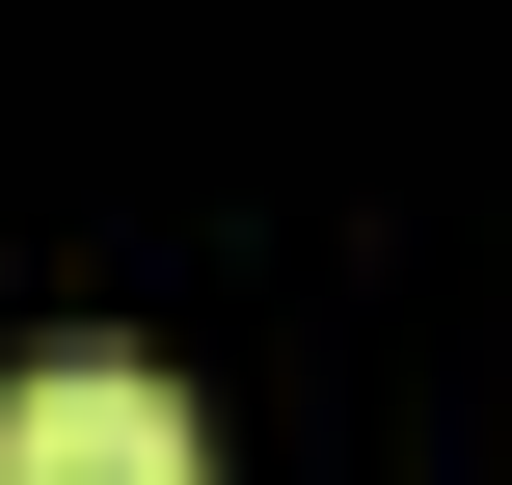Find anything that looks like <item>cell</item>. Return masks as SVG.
I'll return each mask as SVG.
<instances>
[{"instance_id":"cell-1","label":"cell","mask_w":512,"mask_h":485,"mask_svg":"<svg viewBox=\"0 0 512 485\" xmlns=\"http://www.w3.org/2000/svg\"><path fill=\"white\" fill-rule=\"evenodd\" d=\"M0 485H216V405L162 351H27L0 378Z\"/></svg>"}]
</instances>
